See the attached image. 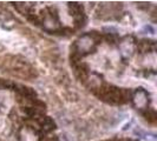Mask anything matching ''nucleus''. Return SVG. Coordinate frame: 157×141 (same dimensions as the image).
I'll return each mask as SVG.
<instances>
[{
	"instance_id": "obj_1",
	"label": "nucleus",
	"mask_w": 157,
	"mask_h": 141,
	"mask_svg": "<svg viewBox=\"0 0 157 141\" xmlns=\"http://www.w3.org/2000/svg\"><path fill=\"white\" fill-rule=\"evenodd\" d=\"M39 124H40V127L43 128L44 132H51V131H53V129L56 128L55 121L48 117L43 118V119L39 121Z\"/></svg>"
},
{
	"instance_id": "obj_2",
	"label": "nucleus",
	"mask_w": 157,
	"mask_h": 141,
	"mask_svg": "<svg viewBox=\"0 0 157 141\" xmlns=\"http://www.w3.org/2000/svg\"><path fill=\"white\" fill-rule=\"evenodd\" d=\"M143 115H144V118H145L148 121H150V122H152V124L156 122V112H155V110H148Z\"/></svg>"
}]
</instances>
